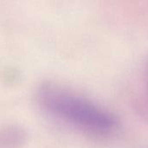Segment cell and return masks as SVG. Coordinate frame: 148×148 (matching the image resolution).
Instances as JSON below:
<instances>
[{"label": "cell", "instance_id": "obj_1", "mask_svg": "<svg viewBox=\"0 0 148 148\" xmlns=\"http://www.w3.org/2000/svg\"><path fill=\"white\" fill-rule=\"evenodd\" d=\"M37 99L50 114L82 130L106 133L114 125L108 114L57 83L42 84L37 90Z\"/></svg>", "mask_w": 148, "mask_h": 148}]
</instances>
